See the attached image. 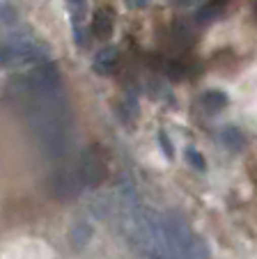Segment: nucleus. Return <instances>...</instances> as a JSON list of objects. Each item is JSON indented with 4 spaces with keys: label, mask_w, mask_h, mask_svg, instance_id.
<instances>
[{
    "label": "nucleus",
    "mask_w": 257,
    "mask_h": 259,
    "mask_svg": "<svg viewBox=\"0 0 257 259\" xmlns=\"http://www.w3.org/2000/svg\"><path fill=\"white\" fill-rule=\"evenodd\" d=\"M49 62V51L42 44L28 37L0 41V69L10 67H34V64Z\"/></svg>",
    "instance_id": "obj_1"
},
{
    "label": "nucleus",
    "mask_w": 257,
    "mask_h": 259,
    "mask_svg": "<svg viewBox=\"0 0 257 259\" xmlns=\"http://www.w3.org/2000/svg\"><path fill=\"white\" fill-rule=\"evenodd\" d=\"M76 172L83 188H99L108 179V158L103 147L92 142L81 152L76 163Z\"/></svg>",
    "instance_id": "obj_2"
},
{
    "label": "nucleus",
    "mask_w": 257,
    "mask_h": 259,
    "mask_svg": "<svg viewBox=\"0 0 257 259\" xmlns=\"http://www.w3.org/2000/svg\"><path fill=\"white\" fill-rule=\"evenodd\" d=\"M49 188H51V195L60 202L76 200L78 193H81V188H83L76 167L69 165V163H60V165H55L49 175Z\"/></svg>",
    "instance_id": "obj_3"
},
{
    "label": "nucleus",
    "mask_w": 257,
    "mask_h": 259,
    "mask_svg": "<svg viewBox=\"0 0 257 259\" xmlns=\"http://www.w3.org/2000/svg\"><path fill=\"white\" fill-rule=\"evenodd\" d=\"M115 10L108 5L97 7L92 14V21H90V30L97 37L99 41H108L113 37V30H115Z\"/></svg>",
    "instance_id": "obj_4"
},
{
    "label": "nucleus",
    "mask_w": 257,
    "mask_h": 259,
    "mask_svg": "<svg viewBox=\"0 0 257 259\" xmlns=\"http://www.w3.org/2000/svg\"><path fill=\"white\" fill-rule=\"evenodd\" d=\"M64 3H67L69 21H71L74 39L78 44H83L85 41V21H88V14H90L88 0H64Z\"/></svg>",
    "instance_id": "obj_5"
},
{
    "label": "nucleus",
    "mask_w": 257,
    "mask_h": 259,
    "mask_svg": "<svg viewBox=\"0 0 257 259\" xmlns=\"http://www.w3.org/2000/svg\"><path fill=\"white\" fill-rule=\"evenodd\" d=\"M117 67H120V49H117V46L108 44L94 53L92 71L97 73V76H113V73L117 71Z\"/></svg>",
    "instance_id": "obj_6"
},
{
    "label": "nucleus",
    "mask_w": 257,
    "mask_h": 259,
    "mask_svg": "<svg viewBox=\"0 0 257 259\" xmlns=\"http://www.w3.org/2000/svg\"><path fill=\"white\" fill-rule=\"evenodd\" d=\"M228 101H230V97L223 92V90H207V92L200 94L198 106H200V110H202L204 115L213 117V115H218L221 110L228 108Z\"/></svg>",
    "instance_id": "obj_7"
},
{
    "label": "nucleus",
    "mask_w": 257,
    "mask_h": 259,
    "mask_svg": "<svg viewBox=\"0 0 257 259\" xmlns=\"http://www.w3.org/2000/svg\"><path fill=\"white\" fill-rule=\"evenodd\" d=\"M168 44L172 46L175 51H186L191 44H193V32L186 28V23H181V21H175V23L170 25Z\"/></svg>",
    "instance_id": "obj_8"
},
{
    "label": "nucleus",
    "mask_w": 257,
    "mask_h": 259,
    "mask_svg": "<svg viewBox=\"0 0 257 259\" xmlns=\"http://www.w3.org/2000/svg\"><path fill=\"white\" fill-rule=\"evenodd\" d=\"M92 225H90L88 220H76L69 230V243L74 245V250H83L85 245L92 241Z\"/></svg>",
    "instance_id": "obj_9"
},
{
    "label": "nucleus",
    "mask_w": 257,
    "mask_h": 259,
    "mask_svg": "<svg viewBox=\"0 0 257 259\" xmlns=\"http://www.w3.org/2000/svg\"><path fill=\"white\" fill-rule=\"evenodd\" d=\"M221 140H223V145L228 147L230 152H241L243 147H246L243 133L239 131L237 126H228V128H223V133H221Z\"/></svg>",
    "instance_id": "obj_10"
},
{
    "label": "nucleus",
    "mask_w": 257,
    "mask_h": 259,
    "mask_svg": "<svg viewBox=\"0 0 257 259\" xmlns=\"http://www.w3.org/2000/svg\"><path fill=\"white\" fill-rule=\"evenodd\" d=\"M19 19V12L10 0H0V25H12Z\"/></svg>",
    "instance_id": "obj_11"
},
{
    "label": "nucleus",
    "mask_w": 257,
    "mask_h": 259,
    "mask_svg": "<svg viewBox=\"0 0 257 259\" xmlns=\"http://www.w3.org/2000/svg\"><path fill=\"white\" fill-rule=\"evenodd\" d=\"M221 10H223V5H218V3H213V0H209L207 5L200 7V12H198V21H200V23H204V21L216 19V16L221 14Z\"/></svg>",
    "instance_id": "obj_12"
},
{
    "label": "nucleus",
    "mask_w": 257,
    "mask_h": 259,
    "mask_svg": "<svg viewBox=\"0 0 257 259\" xmlns=\"http://www.w3.org/2000/svg\"><path fill=\"white\" fill-rule=\"evenodd\" d=\"M184 154H186V161H189L198 172H204V170H207V163H204L202 154H200L198 149H195V147H186V152H184Z\"/></svg>",
    "instance_id": "obj_13"
},
{
    "label": "nucleus",
    "mask_w": 257,
    "mask_h": 259,
    "mask_svg": "<svg viewBox=\"0 0 257 259\" xmlns=\"http://www.w3.org/2000/svg\"><path fill=\"white\" fill-rule=\"evenodd\" d=\"M159 145H161V149H165V156L168 158L175 156V147H172V142H170V138L165 131H159Z\"/></svg>",
    "instance_id": "obj_14"
},
{
    "label": "nucleus",
    "mask_w": 257,
    "mask_h": 259,
    "mask_svg": "<svg viewBox=\"0 0 257 259\" xmlns=\"http://www.w3.org/2000/svg\"><path fill=\"white\" fill-rule=\"evenodd\" d=\"M126 5L131 7V10H142V7H147L152 3V0H124Z\"/></svg>",
    "instance_id": "obj_15"
},
{
    "label": "nucleus",
    "mask_w": 257,
    "mask_h": 259,
    "mask_svg": "<svg viewBox=\"0 0 257 259\" xmlns=\"http://www.w3.org/2000/svg\"><path fill=\"white\" fill-rule=\"evenodd\" d=\"M195 0H175V5H179V7H189V5H193Z\"/></svg>",
    "instance_id": "obj_16"
},
{
    "label": "nucleus",
    "mask_w": 257,
    "mask_h": 259,
    "mask_svg": "<svg viewBox=\"0 0 257 259\" xmlns=\"http://www.w3.org/2000/svg\"><path fill=\"white\" fill-rule=\"evenodd\" d=\"M252 14H255V19H257V0H252Z\"/></svg>",
    "instance_id": "obj_17"
},
{
    "label": "nucleus",
    "mask_w": 257,
    "mask_h": 259,
    "mask_svg": "<svg viewBox=\"0 0 257 259\" xmlns=\"http://www.w3.org/2000/svg\"><path fill=\"white\" fill-rule=\"evenodd\" d=\"M213 3H218V5H225V3H230V0H213Z\"/></svg>",
    "instance_id": "obj_18"
}]
</instances>
